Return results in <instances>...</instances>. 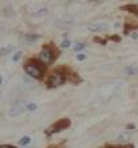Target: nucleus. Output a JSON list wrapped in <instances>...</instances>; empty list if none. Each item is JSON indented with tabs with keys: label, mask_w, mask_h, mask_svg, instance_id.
Here are the masks:
<instances>
[{
	"label": "nucleus",
	"mask_w": 138,
	"mask_h": 148,
	"mask_svg": "<svg viewBox=\"0 0 138 148\" xmlns=\"http://www.w3.org/2000/svg\"><path fill=\"white\" fill-rule=\"evenodd\" d=\"M24 71L30 75L31 78H36V79H40V78L44 75V71H46V65L42 63L39 59H28L27 62L24 63Z\"/></svg>",
	"instance_id": "1"
},
{
	"label": "nucleus",
	"mask_w": 138,
	"mask_h": 148,
	"mask_svg": "<svg viewBox=\"0 0 138 148\" xmlns=\"http://www.w3.org/2000/svg\"><path fill=\"white\" fill-rule=\"evenodd\" d=\"M67 81V74L63 73V70H56L54 73H51L46 79V85L50 88V89H54V88H59L62 86L65 82Z\"/></svg>",
	"instance_id": "2"
},
{
	"label": "nucleus",
	"mask_w": 138,
	"mask_h": 148,
	"mask_svg": "<svg viewBox=\"0 0 138 148\" xmlns=\"http://www.w3.org/2000/svg\"><path fill=\"white\" fill-rule=\"evenodd\" d=\"M71 125V120L65 117V119H61V120H58L56 123H54L52 125H50L48 128L46 129V135L47 136H51V135H55L58 132H62V131H65Z\"/></svg>",
	"instance_id": "3"
},
{
	"label": "nucleus",
	"mask_w": 138,
	"mask_h": 148,
	"mask_svg": "<svg viewBox=\"0 0 138 148\" xmlns=\"http://www.w3.org/2000/svg\"><path fill=\"white\" fill-rule=\"evenodd\" d=\"M55 57H58V53H55V50L51 46H43V49L39 53V61L44 65H48L55 59Z\"/></svg>",
	"instance_id": "4"
},
{
	"label": "nucleus",
	"mask_w": 138,
	"mask_h": 148,
	"mask_svg": "<svg viewBox=\"0 0 138 148\" xmlns=\"http://www.w3.org/2000/svg\"><path fill=\"white\" fill-rule=\"evenodd\" d=\"M88 28V31H91V32H101V31H105L106 28H107V24L106 23H90L87 26Z\"/></svg>",
	"instance_id": "5"
},
{
	"label": "nucleus",
	"mask_w": 138,
	"mask_h": 148,
	"mask_svg": "<svg viewBox=\"0 0 138 148\" xmlns=\"http://www.w3.org/2000/svg\"><path fill=\"white\" fill-rule=\"evenodd\" d=\"M24 109H26V106L22 105V104H18V105L12 106L11 110H10V113H8V114H10L11 117H16V116H19V114H22Z\"/></svg>",
	"instance_id": "6"
},
{
	"label": "nucleus",
	"mask_w": 138,
	"mask_h": 148,
	"mask_svg": "<svg viewBox=\"0 0 138 148\" xmlns=\"http://www.w3.org/2000/svg\"><path fill=\"white\" fill-rule=\"evenodd\" d=\"M121 8L125 10V11H129V12H131V14L138 15V5L137 4H126V5H122Z\"/></svg>",
	"instance_id": "7"
},
{
	"label": "nucleus",
	"mask_w": 138,
	"mask_h": 148,
	"mask_svg": "<svg viewBox=\"0 0 138 148\" xmlns=\"http://www.w3.org/2000/svg\"><path fill=\"white\" fill-rule=\"evenodd\" d=\"M125 73L127 74V75H135V74H138V66H129L125 69Z\"/></svg>",
	"instance_id": "8"
},
{
	"label": "nucleus",
	"mask_w": 138,
	"mask_h": 148,
	"mask_svg": "<svg viewBox=\"0 0 138 148\" xmlns=\"http://www.w3.org/2000/svg\"><path fill=\"white\" fill-rule=\"evenodd\" d=\"M47 12H48V10H47V8H39L38 11H35L34 14H32V16H34V18L44 16V15H47Z\"/></svg>",
	"instance_id": "9"
},
{
	"label": "nucleus",
	"mask_w": 138,
	"mask_h": 148,
	"mask_svg": "<svg viewBox=\"0 0 138 148\" xmlns=\"http://www.w3.org/2000/svg\"><path fill=\"white\" fill-rule=\"evenodd\" d=\"M31 143V137L30 136H23L19 139V144L20 145H28Z\"/></svg>",
	"instance_id": "10"
},
{
	"label": "nucleus",
	"mask_w": 138,
	"mask_h": 148,
	"mask_svg": "<svg viewBox=\"0 0 138 148\" xmlns=\"http://www.w3.org/2000/svg\"><path fill=\"white\" fill-rule=\"evenodd\" d=\"M12 50V47L11 46H5V47H1L0 49V55H5L7 53H10V51Z\"/></svg>",
	"instance_id": "11"
},
{
	"label": "nucleus",
	"mask_w": 138,
	"mask_h": 148,
	"mask_svg": "<svg viewBox=\"0 0 138 148\" xmlns=\"http://www.w3.org/2000/svg\"><path fill=\"white\" fill-rule=\"evenodd\" d=\"M129 137H130V135L129 133H121V135H118V140L121 141H125V140H129Z\"/></svg>",
	"instance_id": "12"
},
{
	"label": "nucleus",
	"mask_w": 138,
	"mask_h": 148,
	"mask_svg": "<svg viewBox=\"0 0 138 148\" xmlns=\"http://www.w3.org/2000/svg\"><path fill=\"white\" fill-rule=\"evenodd\" d=\"M20 57H22V51H16L15 54H14V57H12V61H14V62H18L20 59Z\"/></svg>",
	"instance_id": "13"
},
{
	"label": "nucleus",
	"mask_w": 138,
	"mask_h": 148,
	"mask_svg": "<svg viewBox=\"0 0 138 148\" xmlns=\"http://www.w3.org/2000/svg\"><path fill=\"white\" fill-rule=\"evenodd\" d=\"M102 148H133V145H106Z\"/></svg>",
	"instance_id": "14"
},
{
	"label": "nucleus",
	"mask_w": 138,
	"mask_h": 148,
	"mask_svg": "<svg viewBox=\"0 0 138 148\" xmlns=\"http://www.w3.org/2000/svg\"><path fill=\"white\" fill-rule=\"evenodd\" d=\"M36 108H38V106H36V104H28V105H26V109L30 110V112H34Z\"/></svg>",
	"instance_id": "15"
},
{
	"label": "nucleus",
	"mask_w": 138,
	"mask_h": 148,
	"mask_svg": "<svg viewBox=\"0 0 138 148\" xmlns=\"http://www.w3.org/2000/svg\"><path fill=\"white\" fill-rule=\"evenodd\" d=\"M70 46H71V42H70L69 39H65V40L62 42V47H63V49H69Z\"/></svg>",
	"instance_id": "16"
},
{
	"label": "nucleus",
	"mask_w": 138,
	"mask_h": 148,
	"mask_svg": "<svg viewBox=\"0 0 138 148\" xmlns=\"http://www.w3.org/2000/svg\"><path fill=\"white\" fill-rule=\"evenodd\" d=\"M26 39L27 40H36V39H39V35H30V34H27Z\"/></svg>",
	"instance_id": "17"
},
{
	"label": "nucleus",
	"mask_w": 138,
	"mask_h": 148,
	"mask_svg": "<svg viewBox=\"0 0 138 148\" xmlns=\"http://www.w3.org/2000/svg\"><path fill=\"white\" fill-rule=\"evenodd\" d=\"M77 59L78 61H84V59H86V55L84 54H77Z\"/></svg>",
	"instance_id": "18"
},
{
	"label": "nucleus",
	"mask_w": 138,
	"mask_h": 148,
	"mask_svg": "<svg viewBox=\"0 0 138 148\" xmlns=\"http://www.w3.org/2000/svg\"><path fill=\"white\" fill-rule=\"evenodd\" d=\"M83 49H84V45H83V43H79V45H77V46H75V50H77V51L83 50Z\"/></svg>",
	"instance_id": "19"
},
{
	"label": "nucleus",
	"mask_w": 138,
	"mask_h": 148,
	"mask_svg": "<svg viewBox=\"0 0 138 148\" xmlns=\"http://www.w3.org/2000/svg\"><path fill=\"white\" fill-rule=\"evenodd\" d=\"M63 147H65V144L62 143V144H56V145H50L48 148H63Z\"/></svg>",
	"instance_id": "20"
},
{
	"label": "nucleus",
	"mask_w": 138,
	"mask_h": 148,
	"mask_svg": "<svg viewBox=\"0 0 138 148\" xmlns=\"http://www.w3.org/2000/svg\"><path fill=\"white\" fill-rule=\"evenodd\" d=\"M0 148H16V147H14V145H10V144H1V145H0Z\"/></svg>",
	"instance_id": "21"
},
{
	"label": "nucleus",
	"mask_w": 138,
	"mask_h": 148,
	"mask_svg": "<svg viewBox=\"0 0 138 148\" xmlns=\"http://www.w3.org/2000/svg\"><path fill=\"white\" fill-rule=\"evenodd\" d=\"M131 38H133V39H138V32L134 31V34H131Z\"/></svg>",
	"instance_id": "22"
},
{
	"label": "nucleus",
	"mask_w": 138,
	"mask_h": 148,
	"mask_svg": "<svg viewBox=\"0 0 138 148\" xmlns=\"http://www.w3.org/2000/svg\"><path fill=\"white\" fill-rule=\"evenodd\" d=\"M1 82H3V75L0 74V85H1Z\"/></svg>",
	"instance_id": "23"
}]
</instances>
